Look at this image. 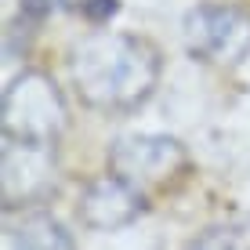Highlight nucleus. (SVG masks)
Instances as JSON below:
<instances>
[{"label": "nucleus", "instance_id": "obj_5", "mask_svg": "<svg viewBox=\"0 0 250 250\" xmlns=\"http://www.w3.org/2000/svg\"><path fill=\"white\" fill-rule=\"evenodd\" d=\"M55 145L33 142H7L0 156V200L7 210H19L25 203H40L55 185Z\"/></svg>", "mask_w": 250, "mask_h": 250}, {"label": "nucleus", "instance_id": "obj_4", "mask_svg": "<svg viewBox=\"0 0 250 250\" xmlns=\"http://www.w3.org/2000/svg\"><path fill=\"white\" fill-rule=\"evenodd\" d=\"M188 167V152L170 134H124L109 145V170L134 188H152L178 178Z\"/></svg>", "mask_w": 250, "mask_h": 250}, {"label": "nucleus", "instance_id": "obj_1", "mask_svg": "<svg viewBox=\"0 0 250 250\" xmlns=\"http://www.w3.org/2000/svg\"><path fill=\"white\" fill-rule=\"evenodd\" d=\"M76 94L102 113H134L152 98L160 80V55L149 40L127 33H94L73 51Z\"/></svg>", "mask_w": 250, "mask_h": 250}, {"label": "nucleus", "instance_id": "obj_8", "mask_svg": "<svg viewBox=\"0 0 250 250\" xmlns=\"http://www.w3.org/2000/svg\"><path fill=\"white\" fill-rule=\"evenodd\" d=\"M192 250H247V232L236 225H214L192 243Z\"/></svg>", "mask_w": 250, "mask_h": 250}, {"label": "nucleus", "instance_id": "obj_9", "mask_svg": "<svg viewBox=\"0 0 250 250\" xmlns=\"http://www.w3.org/2000/svg\"><path fill=\"white\" fill-rule=\"evenodd\" d=\"M62 7L83 15V19H91V22H102V19H109V15L116 11V0H62Z\"/></svg>", "mask_w": 250, "mask_h": 250}, {"label": "nucleus", "instance_id": "obj_3", "mask_svg": "<svg viewBox=\"0 0 250 250\" xmlns=\"http://www.w3.org/2000/svg\"><path fill=\"white\" fill-rule=\"evenodd\" d=\"M185 47L207 65H236L250 51V15L229 4H203L185 15Z\"/></svg>", "mask_w": 250, "mask_h": 250}, {"label": "nucleus", "instance_id": "obj_7", "mask_svg": "<svg viewBox=\"0 0 250 250\" xmlns=\"http://www.w3.org/2000/svg\"><path fill=\"white\" fill-rule=\"evenodd\" d=\"M11 247L15 250H76L73 236L62 229V221L47 210H29L11 225Z\"/></svg>", "mask_w": 250, "mask_h": 250}, {"label": "nucleus", "instance_id": "obj_6", "mask_svg": "<svg viewBox=\"0 0 250 250\" xmlns=\"http://www.w3.org/2000/svg\"><path fill=\"white\" fill-rule=\"evenodd\" d=\"M76 214L94 232L127 229L142 214V188H134L131 182H124L116 174H102L94 182H87V188L80 192Z\"/></svg>", "mask_w": 250, "mask_h": 250}, {"label": "nucleus", "instance_id": "obj_10", "mask_svg": "<svg viewBox=\"0 0 250 250\" xmlns=\"http://www.w3.org/2000/svg\"><path fill=\"white\" fill-rule=\"evenodd\" d=\"M55 4H62V0H22V15L33 19V22H40V19H47V15L55 11Z\"/></svg>", "mask_w": 250, "mask_h": 250}, {"label": "nucleus", "instance_id": "obj_2", "mask_svg": "<svg viewBox=\"0 0 250 250\" xmlns=\"http://www.w3.org/2000/svg\"><path fill=\"white\" fill-rule=\"evenodd\" d=\"M0 124L7 142H33V145H55L65 131L69 113L65 98L55 87V80L44 73H22L4 87L0 102Z\"/></svg>", "mask_w": 250, "mask_h": 250}]
</instances>
